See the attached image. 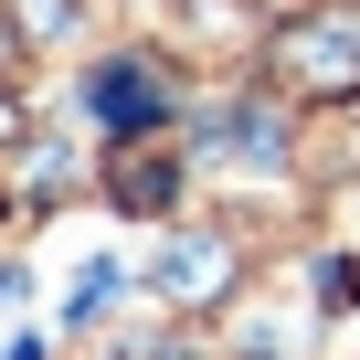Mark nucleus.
Masks as SVG:
<instances>
[{
	"label": "nucleus",
	"instance_id": "f257e3e1",
	"mask_svg": "<svg viewBox=\"0 0 360 360\" xmlns=\"http://www.w3.org/2000/svg\"><path fill=\"white\" fill-rule=\"evenodd\" d=\"M96 117H106V127H148V117H159V75H148V64H106V75H96Z\"/></svg>",
	"mask_w": 360,
	"mask_h": 360
},
{
	"label": "nucleus",
	"instance_id": "f03ea898",
	"mask_svg": "<svg viewBox=\"0 0 360 360\" xmlns=\"http://www.w3.org/2000/svg\"><path fill=\"white\" fill-rule=\"evenodd\" d=\"M286 64H297L307 85H349V75H360V32H297Z\"/></svg>",
	"mask_w": 360,
	"mask_h": 360
},
{
	"label": "nucleus",
	"instance_id": "7ed1b4c3",
	"mask_svg": "<svg viewBox=\"0 0 360 360\" xmlns=\"http://www.w3.org/2000/svg\"><path fill=\"white\" fill-rule=\"evenodd\" d=\"M212 286H223V255L212 244H180L169 255V297H212Z\"/></svg>",
	"mask_w": 360,
	"mask_h": 360
},
{
	"label": "nucleus",
	"instance_id": "20e7f679",
	"mask_svg": "<svg viewBox=\"0 0 360 360\" xmlns=\"http://www.w3.org/2000/svg\"><path fill=\"white\" fill-rule=\"evenodd\" d=\"M0 138H11V106H0Z\"/></svg>",
	"mask_w": 360,
	"mask_h": 360
}]
</instances>
